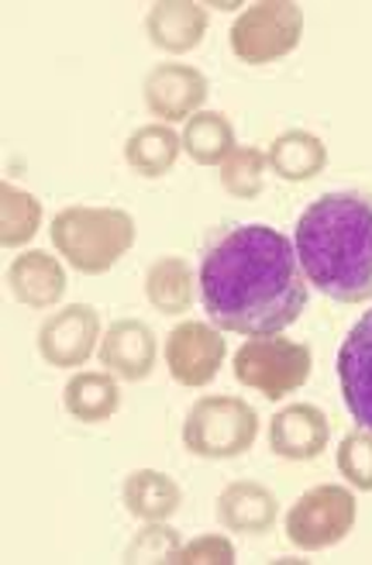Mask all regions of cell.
<instances>
[{"label": "cell", "instance_id": "cell-1", "mask_svg": "<svg viewBox=\"0 0 372 565\" xmlns=\"http://www.w3.org/2000/svg\"><path fill=\"white\" fill-rule=\"evenodd\" d=\"M196 282L211 321L245 338L279 334L307 307L297 248L269 224H224L204 248Z\"/></svg>", "mask_w": 372, "mask_h": 565}, {"label": "cell", "instance_id": "cell-2", "mask_svg": "<svg viewBox=\"0 0 372 565\" xmlns=\"http://www.w3.org/2000/svg\"><path fill=\"white\" fill-rule=\"evenodd\" d=\"M294 248L307 282L338 303L372 300V196L331 190L300 221Z\"/></svg>", "mask_w": 372, "mask_h": 565}, {"label": "cell", "instance_id": "cell-3", "mask_svg": "<svg viewBox=\"0 0 372 565\" xmlns=\"http://www.w3.org/2000/svg\"><path fill=\"white\" fill-rule=\"evenodd\" d=\"M52 245L76 273H107L135 245V217L121 207H66L52 217Z\"/></svg>", "mask_w": 372, "mask_h": 565}, {"label": "cell", "instance_id": "cell-4", "mask_svg": "<svg viewBox=\"0 0 372 565\" xmlns=\"http://www.w3.org/2000/svg\"><path fill=\"white\" fill-rule=\"evenodd\" d=\"M259 414L238 397H200L183 424V445L196 459H238L255 445Z\"/></svg>", "mask_w": 372, "mask_h": 565}, {"label": "cell", "instance_id": "cell-5", "mask_svg": "<svg viewBox=\"0 0 372 565\" xmlns=\"http://www.w3.org/2000/svg\"><path fill=\"white\" fill-rule=\"evenodd\" d=\"M304 39V11L294 0H259V4L245 8L227 42L232 52L238 55V63L248 66H266L276 63L283 55H290Z\"/></svg>", "mask_w": 372, "mask_h": 565}, {"label": "cell", "instance_id": "cell-6", "mask_svg": "<svg viewBox=\"0 0 372 565\" xmlns=\"http://www.w3.org/2000/svg\"><path fill=\"white\" fill-rule=\"evenodd\" d=\"M310 376V349L279 334H259L235 352V380L266 401H283Z\"/></svg>", "mask_w": 372, "mask_h": 565}, {"label": "cell", "instance_id": "cell-7", "mask_svg": "<svg viewBox=\"0 0 372 565\" xmlns=\"http://www.w3.org/2000/svg\"><path fill=\"white\" fill-rule=\"evenodd\" d=\"M355 527V497L346 487H313L286 514V539L304 552L331 548Z\"/></svg>", "mask_w": 372, "mask_h": 565}, {"label": "cell", "instance_id": "cell-8", "mask_svg": "<svg viewBox=\"0 0 372 565\" xmlns=\"http://www.w3.org/2000/svg\"><path fill=\"white\" fill-rule=\"evenodd\" d=\"M224 352L227 349H224L221 328H211L204 321L177 324L166 334V349H162L169 376H173L180 386H190V390L208 386L221 373Z\"/></svg>", "mask_w": 372, "mask_h": 565}, {"label": "cell", "instance_id": "cell-9", "mask_svg": "<svg viewBox=\"0 0 372 565\" xmlns=\"http://www.w3.org/2000/svg\"><path fill=\"white\" fill-rule=\"evenodd\" d=\"M100 342V315L91 303H70L55 310L39 328V352L55 370L83 365Z\"/></svg>", "mask_w": 372, "mask_h": 565}, {"label": "cell", "instance_id": "cell-10", "mask_svg": "<svg viewBox=\"0 0 372 565\" xmlns=\"http://www.w3.org/2000/svg\"><path fill=\"white\" fill-rule=\"evenodd\" d=\"M338 383L349 414L372 431V310L352 324L338 352Z\"/></svg>", "mask_w": 372, "mask_h": 565}, {"label": "cell", "instance_id": "cell-11", "mask_svg": "<svg viewBox=\"0 0 372 565\" xmlns=\"http://www.w3.org/2000/svg\"><path fill=\"white\" fill-rule=\"evenodd\" d=\"M208 100V76L187 63H162L146 76V104L162 121H190Z\"/></svg>", "mask_w": 372, "mask_h": 565}, {"label": "cell", "instance_id": "cell-12", "mask_svg": "<svg viewBox=\"0 0 372 565\" xmlns=\"http://www.w3.org/2000/svg\"><path fill=\"white\" fill-rule=\"evenodd\" d=\"M100 365H107L110 376L138 383L149 380L156 370V334L146 321L125 318L114 321L100 338Z\"/></svg>", "mask_w": 372, "mask_h": 565}, {"label": "cell", "instance_id": "cell-13", "mask_svg": "<svg viewBox=\"0 0 372 565\" xmlns=\"http://www.w3.org/2000/svg\"><path fill=\"white\" fill-rule=\"evenodd\" d=\"M328 438H331V420L313 404L283 407L269 424V445L279 459H294V462L318 459L328 448Z\"/></svg>", "mask_w": 372, "mask_h": 565}, {"label": "cell", "instance_id": "cell-14", "mask_svg": "<svg viewBox=\"0 0 372 565\" xmlns=\"http://www.w3.org/2000/svg\"><path fill=\"white\" fill-rule=\"evenodd\" d=\"M279 518V500L273 490L263 483H252V479H238V483H227L217 497V521L224 531L235 534H266L273 531Z\"/></svg>", "mask_w": 372, "mask_h": 565}, {"label": "cell", "instance_id": "cell-15", "mask_svg": "<svg viewBox=\"0 0 372 565\" xmlns=\"http://www.w3.org/2000/svg\"><path fill=\"white\" fill-rule=\"evenodd\" d=\"M146 32L162 52H190L208 35V8L196 0H159L146 18Z\"/></svg>", "mask_w": 372, "mask_h": 565}, {"label": "cell", "instance_id": "cell-16", "mask_svg": "<svg viewBox=\"0 0 372 565\" xmlns=\"http://www.w3.org/2000/svg\"><path fill=\"white\" fill-rule=\"evenodd\" d=\"M8 282L18 303L32 310H49L66 294V269L55 256H45V252H24V256L11 263Z\"/></svg>", "mask_w": 372, "mask_h": 565}, {"label": "cell", "instance_id": "cell-17", "mask_svg": "<svg viewBox=\"0 0 372 565\" xmlns=\"http://www.w3.org/2000/svg\"><path fill=\"white\" fill-rule=\"evenodd\" d=\"M125 507L138 521H169L183 507V490L173 476L138 469L125 479Z\"/></svg>", "mask_w": 372, "mask_h": 565}, {"label": "cell", "instance_id": "cell-18", "mask_svg": "<svg viewBox=\"0 0 372 565\" xmlns=\"http://www.w3.org/2000/svg\"><path fill=\"white\" fill-rule=\"evenodd\" d=\"M269 169L279 177V180H290V183H304V180H313L328 166V146L310 131H283L269 152Z\"/></svg>", "mask_w": 372, "mask_h": 565}, {"label": "cell", "instance_id": "cell-19", "mask_svg": "<svg viewBox=\"0 0 372 565\" xmlns=\"http://www.w3.org/2000/svg\"><path fill=\"white\" fill-rule=\"evenodd\" d=\"M180 149H183V138L169 125H146L128 138L125 159L138 177L159 180L177 166Z\"/></svg>", "mask_w": 372, "mask_h": 565}, {"label": "cell", "instance_id": "cell-20", "mask_svg": "<svg viewBox=\"0 0 372 565\" xmlns=\"http://www.w3.org/2000/svg\"><path fill=\"white\" fill-rule=\"evenodd\" d=\"M146 297L156 310L177 318L193 307V269L180 256H162L146 273Z\"/></svg>", "mask_w": 372, "mask_h": 565}, {"label": "cell", "instance_id": "cell-21", "mask_svg": "<svg viewBox=\"0 0 372 565\" xmlns=\"http://www.w3.org/2000/svg\"><path fill=\"white\" fill-rule=\"evenodd\" d=\"M63 404L83 424H104L118 414L121 390L107 373H76L63 390Z\"/></svg>", "mask_w": 372, "mask_h": 565}, {"label": "cell", "instance_id": "cell-22", "mask_svg": "<svg viewBox=\"0 0 372 565\" xmlns=\"http://www.w3.org/2000/svg\"><path fill=\"white\" fill-rule=\"evenodd\" d=\"M183 152L200 166H217L235 152V128L221 110H196L183 128Z\"/></svg>", "mask_w": 372, "mask_h": 565}, {"label": "cell", "instance_id": "cell-23", "mask_svg": "<svg viewBox=\"0 0 372 565\" xmlns=\"http://www.w3.org/2000/svg\"><path fill=\"white\" fill-rule=\"evenodd\" d=\"M42 224V201L14 183H0V242L8 248L28 245L39 235Z\"/></svg>", "mask_w": 372, "mask_h": 565}, {"label": "cell", "instance_id": "cell-24", "mask_svg": "<svg viewBox=\"0 0 372 565\" xmlns=\"http://www.w3.org/2000/svg\"><path fill=\"white\" fill-rule=\"evenodd\" d=\"M266 166L269 159L263 149H252V146L235 149L221 162V186L232 196H238V201H255L266 186Z\"/></svg>", "mask_w": 372, "mask_h": 565}, {"label": "cell", "instance_id": "cell-25", "mask_svg": "<svg viewBox=\"0 0 372 565\" xmlns=\"http://www.w3.org/2000/svg\"><path fill=\"white\" fill-rule=\"evenodd\" d=\"M338 469L362 493H372V431H352L338 445Z\"/></svg>", "mask_w": 372, "mask_h": 565}, {"label": "cell", "instance_id": "cell-26", "mask_svg": "<svg viewBox=\"0 0 372 565\" xmlns=\"http://www.w3.org/2000/svg\"><path fill=\"white\" fill-rule=\"evenodd\" d=\"M180 534L173 527H166L162 521H146L135 534V542L125 552V562H173L177 548H180Z\"/></svg>", "mask_w": 372, "mask_h": 565}, {"label": "cell", "instance_id": "cell-27", "mask_svg": "<svg viewBox=\"0 0 372 565\" xmlns=\"http://www.w3.org/2000/svg\"><path fill=\"white\" fill-rule=\"evenodd\" d=\"M235 545L224 534H200L190 545H180L173 565H232Z\"/></svg>", "mask_w": 372, "mask_h": 565}]
</instances>
